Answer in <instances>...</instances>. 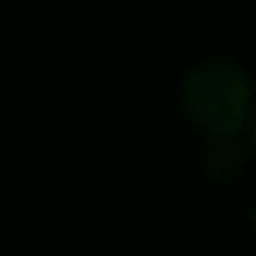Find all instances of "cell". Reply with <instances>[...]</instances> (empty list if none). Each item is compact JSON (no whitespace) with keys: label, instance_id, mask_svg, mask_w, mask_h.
<instances>
[{"label":"cell","instance_id":"7a4b0ae2","mask_svg":"<svg viewBox=\"0 0 256 256\" xmlns=\"http://www.w3.org/2000/svg\"><path fill=\"white\" fill-rule=\"evenodd\" d=\"M245 134H249V148L256 152V108H252V116H249V122H245Z\"/></svg>","mask_w":256,"mask_h":256},{"label":"cell","instance_id":"6da1fadb","mask_svg":"<svg viewBox=\"0 0 256 256\" xmlns=\"http://www.w3.org/2000/svg\"><path fill=\"white\" fill-rule=\"evenodd\" d=\"M252 108V74L226 56L197 60L182 78V112L208 141H234L245 134Z\"/></svg>","mask_w":256,"mask_h":256}]
</instances>
